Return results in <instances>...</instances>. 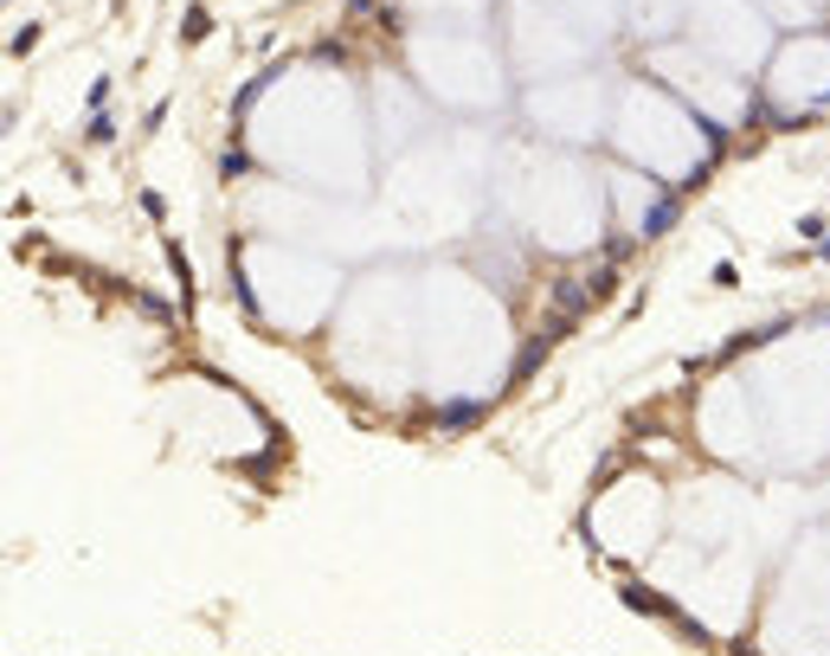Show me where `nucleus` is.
Returning <instances> with one entry per match:
<instances>
[{
	"mask_svg": "<svg viewBox=\"0 0 830 656\" xmlns=\"http://www.w3.org/2000/svg\"><path fill=\"white\" fill-rule=\"evenodd\" d=\"M502 219L522 232L534 251L548 258H580L599 251L612 239V212H606V168H592L586 155L534 142L528 161L516 155H496V180H490Z\"/></svg>",
	"mask_w": 830,
	"mask_h": 656,
	"instance_id": "obj_1",
	"label": "nucleus"
},
{
	"mask_svg": "<svg viewBox=\"0 0 830 656\" xmlns=\"http://www.w3.org/2000/svg\"><path fill=\"white\" fill-rule=\"evenodd\" d=\"M612 161H631L644 175L670 180V187H696L708 168L728 155V136L708 129L677 90H663L650 71H618V103H612Z\"/></svg>",
	"mask_w": 830,
	"mask_h": 656,
	"instance_id": "obj_2",
	"label": "nucleus"
},
{
	"mask_svg": "<svg viewBox=\"0 0 830 656\" xmlns=\"http://www.w3.org/2000/svg\"><path fill=\"white\" fill-rule=\"evenodd\" d=\"M400 71H412V85L438 103V117H496L502 103L522 97L490 27H412Z\"/></svg>",
	"mask_w": 830,
	"mask_h": 656,
	"instance_id": "obj_3",
	"label": "nucleus"
},
{
	"mask_svg": "<svg viewBox=\"0 0 830 656\" xmlns=\"http://www.w3.org/2000/svg\"><path fill=\"white\" fill-rule=\"evenodd\" d=\"M239 297L277 335H316L341 302V265L303 245H239Z\"/></svg>",
	"mask_w": 830,
	"mask_h": 656,
	"instance_id": "obj_4",
	"label": "nucleus"
},
{
	"mask_svg": "<svg viewBox=\"0 0 830 656\" xmlns=\"http://www.w3.org/2000/svg\"><path fill=\"white\" fill-rule=\"evenodd\" d=\"M496 39H502V59H509V71H516V85L573 78V71L606 64V52H612L586 20H573V13L553 7V0H502Z\"/></svg>",
	"mask_w": 830,
	"mask_h": 656,
	"instance_id": "obj_5",
	"label": "nucleus"
},
{
	"mask_svg": "<svg viewBox=\"0 0 830 656\" xmlns=\"http://www.w3.org/2000/svg\"><path fill=\"white\" fill-rule=\"evenodd\" d=\"M612 103H618L612 64H592V71H573V78H548V85H522V97H516L528 136L553 142V149H573V155H592L612 142Z\"/></svg>",
	"mask_w": 830,
	"mask_h": 656,
	"instance_id": "obj_6",
	"label": "nucleus"
},
{
	"mask_svg": "<svg viewBox=\"0 0 830 656\" xmlns=\"http://www.w3.org/2000/svg\"><path fill=\"white\" fill-rule=\"evenodd\" d=\"M638 71H650L663 90H677L682 103H689L708 129H721V136H734V129H747V122H767V110H760V85L740 78V71H728L721 59L696 52L689 39H663V46H650Z\"/></svg>",
	"mask_w": 830,
	"mask_h": 656,
	"instance_id": "obj_7",
	"label": "nucleus"
},
{
	"mask_svg": "<svg viewBox=\"0 0 830 656\" xmlns=\"http://www.w3.org/2000/svg\"><path fill=\"white\" fill-rule=\"evenodd\" d=\"M760 110L772 129H799V122L830 110V27L818 32H786L772 64L760 71Z\"/></svg>",
	"mask_w": 830,
	"mask_h": 656,
	"instance_id": "obj_8",
	"label": "nucleus"
},
{
	"mask_svg": "<svg viewBox=\"0 0 830 656\" xmlns=\"http://www.w3.org/2000/svg\"><path fill=\"white\" fill-rule=\"evenodd\" d=\"M682 39L696 52H708V59H721L728 71L753 78V85H760V71L779 52V27L760 13V0H689Z\"/></svg>",
	"mask_w": 830,
	"mask_h": 656,
	"instance_id": "obj_9",
	"label": "nucleus"
},
{
	"mask_svg": "<svg viewBox=\"0 0 830 656\" xmlns=\"http://www.w3.org/2000/svg\"><path fill=\"white\" fill-rule=\"evenodd\" d=\"M606 212H612V251H631V245H650L677 226L682 193L631 161H606Z\"/></svg>",
	"mask_w": 830,
	"mask_h": 656,
	"instance_id": "obj_10",
	"label": "nucleus"
},
{
	"mask_svg": "<svg viewBox=\"0 0 830 656\" xmlns=\"http://www.w3.org/2000/svg\"><path fill=\"white\" fill-rule=\"evenodd\" d=\"M368 103H373V149L380 155H406L438 136V103L412 85V71H380L368 78Z\"/></svg>",
	"mask_w": 830,
	"mask_h": 656,
	"instance_id": "obj_11",
	"label": "nucleus"
},
{
	"mask_svg": "<svg viewBox=\"0 0 830 656\" xmlns=\"http://www.w3.org/2000/svg\"><path fill=\"white\" fill-rule=\"evenodd\" d=\"M618 20H624V39L650 52L663 39H682V20H689V0H618Z\"/></svg>",
	"mask_w": 830,
	"mask_h": 656,
	"instance_id": "obj_12",
	"label": "nucleus"
},
{
	"mask_svg": "<svg viewBox=\"0 0 830 656\" xmlns=\"http://www.w3.org/2000/svg\"><path fill=\"white\" fill-rule=\"evenodd\" d=\"M393 13H406L412 27H490L502 0H393Z\"/></svg>",
	"mask_w": 830,
	"mask_h": 656,
	"instance_id": "obj_13",
	"label": "nucleus"
},
{
	"mask_svg": "<svg viewBox=\"0 0 830 656\" xmlns=\"http://www.w3.org/2000/svg\"><path fill=\"white\" fill-rule=\"evenodd\" d=\"M553 7H567L573 20H586V27L599 32L606 46H618L624 39V20H618V0H553Z\"/></svg>",
	"mask_w": 830,
	"mask_h": 656,
	"instance_id": "obj_14",
	"label": "nucleus"
},
{
	"mask_svg": "<svg viewBox=\"0 0 830 656\" xmlns=\"http://www.w3.org/2000/svg\"><path fill=\"white\" fill-rule=\"evenodd\" d=\"M251 175V155H246V142H232V149L219 155V180H246Z\"/></svg>",
	"mask_w": 830,
	"mask_h": 656,
	"instance_id": "obj_15",
	"label": "nucleus"
},
{
	"mask_svg": "<svg viewBox=\"0 0 830 656\" xmlns=\"http://www.w3.org/2000/svg\"><path fill=\"white\" fill-rule=\"evenodd\" d=\"M624 605H638V612H670V598H657L650 586H638V579L624 586Z\"/></svg>",
	"mask_w": 830,
	"mask_h": 656,
	"instance_id": "obj_16",
	"label": "nucleus"
},
{
	"mask_svg": "<svg viewBox=\"0 0 830 656\" xmlns=\"http://www.w3.org/2000/svg\"><path fill=\"white\" fill-rule=\"evenodd\" d=\"M187 39H207V32H213V13H207V7H187Z\"/></svg>",
	"mask_w": 830,
	"mask_h": 656,
	"instance_id": "obj_17",
	"label": "nucleus"
},
{
	"mask_svg": "<svg viewBox=\"0 0 830 656\" xmlns=\"http://www.w3.org/2000/svg\"><path fill=\"white\" fill-rule=\"evenodd\" d=\"M117 136V117H91V142H110Z\"/></svg>",
	"mask_w": 830,
	"mask_h": 656,
	"instance_id": "obj_18",
	"label": "nucleus"
},
{
	"mask_svg": "<svg viewBox=\"0 0 830 656\" xmlns=\"http://www.w3.org/2000/svg\"><path fill=\"white\" fill-rule=\"evenodd\" d=\"M804 7H818V13H824V20H830V0H804Z\"/></svg>",
	"mask_w": 830,
	"mask_h": 656,
	"instance_id": "obj_19",
	"label": "nucleus"
},
{
	"mask_svg": "<svg viewBox=\"0 0 830 656\" xmlns=\"http://www.w3.org/2000/svg\"><path fill=\"white\" fill-rule=\"evenodd\" d=\"M824 515H830V496H824Z\"/></svg>",
	"mask_w": 830,
	"mask_h": 656,
	"instance_id": "obj_20",
	"label": "nucleus"
}]
</instances>
